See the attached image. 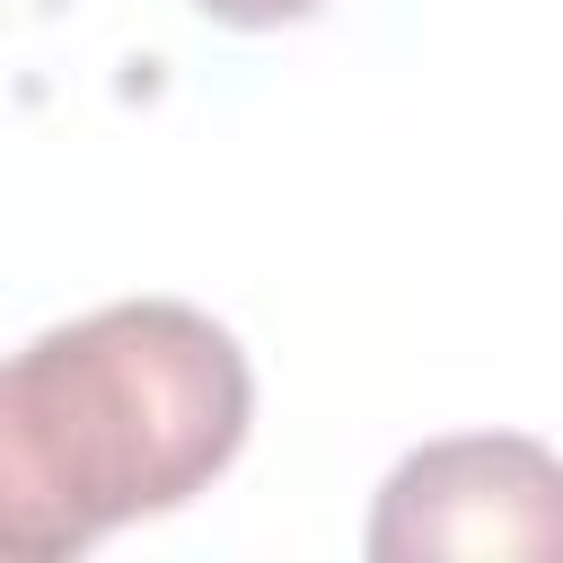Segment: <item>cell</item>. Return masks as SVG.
Segmentation results:
<instances>
[{"mask_svg": "<svg viewBox=\"0 0 563 563\" xmlns=\"http://www.w3.org/2000/svg\"><path fill=\"white\" fill-rule=\"evenodd\" d=\"M194 9L220 26H290V18H317L325 0H194Z\"/></svg>", "mask_w": 563, "mask_h": 563, "instance_id": "3", "label": "cell"}, {"mask_svg": "<svg viewBox=\"0 0 563 563\" xmlns=\"http://www.w3.org/2000/svg\"><path fill=\"white\" fill-rule=\"evenodd\" d=\"M255 378L185 299H114L0 361V563L88 554L194 501L246 440Z\"/></svg>", "mask_w": 563, "mask_h": 563, "instance_id": "1", "label": "cell"}, {"mask_svg": "<svg viewBox=\"0 0 563 563\" xmlns=\"http://www.w3.org/2000/svg\"><path fill=\"white\" fill-rule=\"evenodd\" d=\"M0 9H9V0H0ZM18 9H26V18H53V9H62V0H18Z\"/></svg>", "mask_w": 563, "mask_h": 563, "instance_id": "4", "label": "cell"}, {"mask_svg": "<svg viewBox=\"0 0 563 563\" xmlns=\"http://www.w3.org/2000/svg\"><path fill=\"white\" fill-rule=\"evenodd\" d=\"M361 545L369 563H440V554L563 563V457L519 431L431 440L378 484Z\"/></svg>", "mask_w": 563, "mask_h": 563, "instance_id": "2", "label": "cell"}]
</instances>
